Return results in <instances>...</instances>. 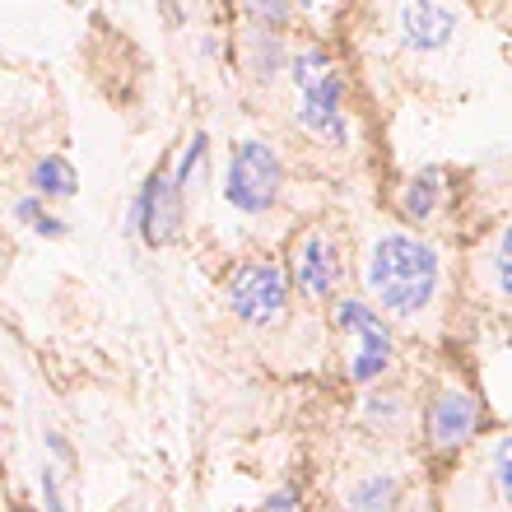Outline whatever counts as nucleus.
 <instances>
[{"instance_id":"f257e3e1","label":"nucleus","mask_w":512,"mask_h":512,"mask_svg":"<svg viewBox=\"0 0 512 512\" xmlns=\"http://www.w3.org/2000/svg\"><path fill=\"white\" fill-rule=\"evenodd\" d=\"M364 284H368V303L387 322H419L438 303L443 256H438V247L429 238H419L410 229H382L368 243Z\"/></svg>"},{"instance_id":"f03ea898","label":"nucleus","mask_w":512,"mask_h":512,"mask_svg":"<svg viewBox=\"0 0 512 512\" xmlns=\"http://www.w3.org/2000/svg\"><path fill=\"white\" fill-rule=\"evenodd\" d=\"M284 75H289V84L298 94L294 103L298 131H308L326 149H350L354 126H350V112H345V80L331 66V56L322 47H303V52L289 56Z\"/></svg>"},{"instance_id":"7ed1b4c3","label":"nucleus","mask_w":512,"mask_h":512,"mask_svg":"<svg viewBox=\"0 0 512 512\" xmlns=\"http://www.w3.org/2000/svg\"><path fill=\"white\" fill-rule=\"evenodd\" d=\"M331 322H336L354 345L350 382H359V387H378V382L391 373V364H396V326H391L387 317L359 294L336 298V303H331Z\"/></svg>"},{"instance_id":"20e7f679","label":"nucleus","mask_w":512,"mask_h":512,"mask_svg":"<svg viewBox=\"0 0 512 512\" xmlns=\"http://www.w3.org/2000/svg\"><path fill=\"white\" fill-rule=\"evenodd\" d=\"M284 196V159L266 140H238L224 168V201L238 215H270Z\"/></svg>"},{"instance_id":"39448f33","label":"nucleus","mask_w":512,"mask_h":512,"mask_svg":"<svg viewBox=\"0 0 512 512\" xmlns=\"http://www.w3.org/2000/svg\"><path fill=\"white\" fill-rule=\"evenodd\" d=\"M224 303L243 326H280L289 317V270L270 256H247L224 284Z\"/></svg>"},{"instance_id":"423d86ee","label":"nucleus","mask_w":512,"mask_h":512,"mask_svg":"<svg viewBox=\"0 0 512 512\" xmlns=\"http://www.w3.org/2000/svg\"><path fill=\"white\" fill-rule=\"evenodd\" d=\"M485 429V410L466 387L433 391L424 405V443L433 457H457L461 447H471Z\"/></svg>"},{"instance_id":"0eeeda50","label":"nucleus","mask_w":512,"mask_h":512,"mask_svg":"<svg viewBox=\"0 0 512 512\" xmlns=\"http://www.w3.org/2000/svg\"><path fill=\"white\" fill-rule=\"evenodd\" d=\"M340 280H345V252L340 238L326 224L308 229L294 247V284L308 303H336L340 298Z\"/></svg>"},{"instance_id":"6e6552de","label":"nucleus","mask_w":512,"mask_h":512,"mask_svg":"<svg viewBox=\"0 0 512 512\" xmlns=\"http://www.w3.org/2000/svg\"><path fill=\"white\" fill-rule=\"evenodd\" d=\"M126 233H140L149 247H168L182 233V191L173 187V177H168V168H154V173L145 177V187H140V196L131 201V210H126Z\"/></svg>"},{"instance_id":"1a4fd4ad","label":"nucleus","mask_w":512,"mask_h":512,"mask_svg":"<svg viewBox=\"0 0 512 512\" xmlns=\"http://www.w3.org/2000/svg\"><path fill=\"white\" fill-rule=\"evenodd\" d=\"M396 33H401L405 52H443L452 33H457V10L447 5H429V0H415V5H401L396 10Z\"/></svg>"},{"instance_id":"9d476101","label":"nucleus","mask_w":512,"mask_h":512,"mask_svg":"<svg viewBox=\"0 0 512 512\" xmlns=\"http://www.w3.org/2000/svg\"><path fill=\"white\" fill-rule=\"evenodd\" d=\"M284 66H289V42L280 33H266V28H243L238 33V70L247 75V84L270 89L284 75Z\"/></svg>"},{"instance_id":"9b49d317","label":"nucleus","mask_w":512,"mask_h":512,"mask_svg":"<svg viewBox=\"0 0 512 512\" xmlns=\"http://www.w3.org/2000/svg\"><path fill=\"white\" fill-rule=\"evenodd\" d=\"M405 489H410L405 471L382 466V471H364L359 480H350L340 503H345V512H401L405 508Z\"/></svg>"},{"instance_id":"f8f14e48","label":"nucleus","mask_w":512,"mask_h":512,"mask_svg":"<svg viewBox=\"0 0 512 512\" xmlns=\"http://www.w3.org/2000/svg\"><path fill=\"white\" fill-rule=\"evenodd\" d=\"M443 168H419L410 182L401 187V215L410 224H429L438 215V201H443Z\"/></svg>"},{"instance_id":"ddd939ff","label":"nucleus","mask_w":512,"mask_h":512,"mask_svg":"<svg viewBox=\"0 0 512 512\" xmlns=\"http://www.w3.org/2000/svg\"><path fill=\"white\" fill-rule=\"evenodd\" d=\"M28 187H33V196H38L42 205L70 201V196L80 191V177H75V168H70L61 154H42V159L33 163V173H28Z\"/></svg>"},{"instance_id":"4468645a","label":"nucleus","mask_w":512,"mask_h":512,"mask_svg":"<svg viewBox=\"0 0 512 512\" xmlns=\"http://www.w3.org/2000/svg\"><path fill=\"white\" fill-rule=\"evenodd\" d=\"M359 419H364V429H387L396 433L405 424V396L401 391H364V401H359Z\"/></svg>"},{"instance_id":"2eb2a0df","label":"nucleus","mask_w":512,"mask_h":512,"mask_svg":"<svg viewBox=\"0 0 512 512\" xmlns=\"http://www.w3.org/2000/svg\"><path fill=\"white\" fill-rule=\"evenodd\" d=\"M247 28H266V33H280V28L294 24V5H266V0H247L243 10Z\"/></svg>"},{"instance_id":"dca6fc26","label":"nucleus","mask_w":512,"mask_h":512,"mask_svg":"<svg viewBox=\"0 0 512 512\" xmlns=\"http://www.w3.org/2000/svg\"><path fill=\"white\" fill-rule=\"evenodd\" d=\"M205 149H210V135L196 131V135L187 140V149H182V159H177V168L168 173V177H173V187H177V191H187V187H191V177H196V168L205 163Z\"/></svg>"},{"instance_id":"f3484780","label":"nucleus","mask_w":512,"mask_h":512,"mask_svg":"<svg viewBox=\"0 0 512 512\" xmlns=\"http://www.w3.org/2000/svg\"><path fill=\"white\" fill-rule=\"evenodd\" d=\"M508 438H494V447H489V475H494V494H499L503 503H508L512 494V466H508Z\"/></svg>"},{"instance_id":"a211bd4d","label":"nucleus","mask_w":512,"mask_h":512,"mask_svg":"<svg viewBox=\"0 0 512 512\" xmlns=\"http://www.w3.org/2000/svg\"><path fill=\"white\" fill-rule=\"evenodd\" d=\"M261 512H303V485H294V480L275 485L266 494V508Z\"/></svg>"},{"instance_id":"6ab92c4d","label":"nucleus","mask_w":512,"mask_h":512,"mask_svg":"<svg viewBox=\"0 0 512 512\" xmlns=\"http://www.w3.org/2000/svg\"><path fill=\"white\" fill-rule=\"evenodd\" d=\"M489 270H494V294L508 298V229L494 238V252H489Z\"/></svg>"},{"instance_id":"aec40b11","label":"nucleus","mask_w":512,"mask_h":512,"mask_svg":"<svg viewBox=\"0 0 512 512\" xmlns=\"http://www.w3.org/2000/svg\"><path fill=\"white\" fill-rule=\"evenodd\" d=\"M38 485H42V503H47V512H66V494H61V471H56V466H42Z\"/></svg>"},{"instance_id":"412c9836","label":"nucleus","mask_w":512,"mask_h":512,"mask_svg":"<svg viewBox=\"0 0 512 512\" xmlns=\"http://www.w3.org/2000/svg\"><path fill=\"white\" fill-rule=\"evenodd\" d=\"M10 215H14V224H24V229H38L42 219H47V205L28 191V196H19V201L10 205Z\"/></svg>"},{"instance_id":"4be33fe9","label":"nucleus","mask_w":512,"mask_h":512,"mask_svg":"<svg viewBox=\"0 0 512 512\" xmlns=\"http://www.w3.org/2000/svg\"><path fill=\"white\" fill-rule=\"evenodd\" d=\"M47 452H52V466H61V461L70 466V443L56 429H47Z\"/></svg>"},{"instance_id":"5701e85b","label":"nucleus","mask_w":512,"mask_h":512,"mask_svg":"<svg viewBox=\"0 0 512 512\" xmlns=\"http://www.w3.org/2000/svg\"><path fill=\"white\" fill-rule=\"evenodd\" d=\"M33 233H38V238H66V224H61V219H56V215H47V219H42V224H38V229H33Z\"/></svg>"},{"instance_id":"b1692460","label":"nucleus","mask_w":512,"mask_h":512,"mask_svg":"<svg viewBox=\"0 0 512 512\" xmlns=\"http://www.w3.org/2000/svg\"><path fill=\"white\" fill-rule=\"evenodd\" d=\"M224 52V42H219V33H205V42H201V56H219Z\"/></svg>"},{"instance_id":"393cba45","label":"nucleus","mask_w":512,"mask_h":512,"mask_svg":"<svg viewBox=\"0 0 512 512\" xmlns=\"http://www.w3.org/2000/svg\"><path fill=\"white\" fill-rule=\"evenodd\" d=\"M401 512H438V503H433L429 494H419V499L410 503V508H401Z\"/></svg>"},{"instance_id":"a878e982","label":"nucleus","mask_w":512,"mask_h":512,"mask_svg":"<svg viewBox=\"0 0 512 512\" xmlns=\"http://www.w3.org/2000/svg\"><path fill=\"white\" fill-rule=\"evenodd\" d=\"M0 457H5V415H0Z\"/></svg>"}]
</instances>
